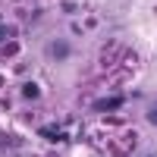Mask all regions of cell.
<instances>
[{"mask_svg":"<svg viewBox=\"0 0 157 157\" xmlns=\"http://www.w3.org/2000/svg\"><path fill=\"white\" fill-rule=\"evenodd\" d=\"M66 54H69V47H66V41H54V57H60V60H63Z\"/></svg>","mask_w":157,"mask_h":157,"instance_id":"obj_1","label":"cell"},{"mask_svg":"<svg viewBox=\"0 0 157 157\" xmlns=\"http://www.w3.org/2000/svg\"><path fill=\"white\" fill-rule=\"evenodd\" d=\"M25 94H29V98H38L41 91H38V85H35V82H29V85H25Z\"/></svg>","mask_w":157,"mask_h":157,"instance_id":"obj_2","label":"cell"}]
</instances>
